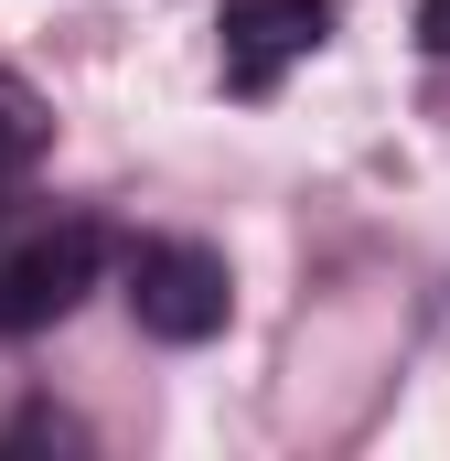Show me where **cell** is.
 <instances>
[{"label":"cell","instance_id":"obj_2","mask_svg":"<svg viewBox=\"0 0 450 461\" xmlns=\"http://www.w3.org/2000/svg\"><path fill=\"white\" fill-rule=\"evenodd\" d=\"M97 268H108V236L86 226V215L32 226L11 258H0V333H43V322H65V312L97 290Z\"/></svg>","mask_w":450,"mask_h":461},{"label":"cell","instance_id":"obj_1","mask_svg":"<svg viewBox=\"0 0 450 461\" xmlns=\"http://www.w3.org/2000/svg\"><path fill=\"white\" fill-rule=\"evenodd\" d=\"M129 312H140L150 344H215L225 312H236V279H225L215 247L150 236V247H129Z\"/></svg>","mask_w":450,"mask_h":461},{"label":"cell","instance_id":"obj_4","mask_svg":"<svg viewBox=\"0 0 450 461\" xmlns=\"http://www.w3.org/2000/svg\"><path fill=\"white\" fill-rule=\"evenodd\" d=\"M32 140H43V118H32V97H22V86H0V172H11V161H22Z\"/></svg>","mask_w":450,"mask_h":461},{"label":"cell","instance_id":"obj_5","mask_svg":"<svg viewBox=\"0 0 450 461\" xmlns=\"http://www.w3.org/2000/svg\"><path fill=\"white\" fill-rule=\"evenodd\" d=\"M418 43H429V54H450V0H418Z\"/></svg>","mask_w":450,"mask_h":461},{"label":"cell","instance_id":"obj_3","mask_svg":"<svg viewBox=\"0 0 450 461\" xmlns=\"http://www.w3.org/2000/svg\"><path fill=\"white\" fill-rule=\"evenodd\" d=\"M225 86L236 97H268L301 54H322V32H333V0H225Z\"/></svg>","mask_w":450,"mask_h":461}]
</instances>
